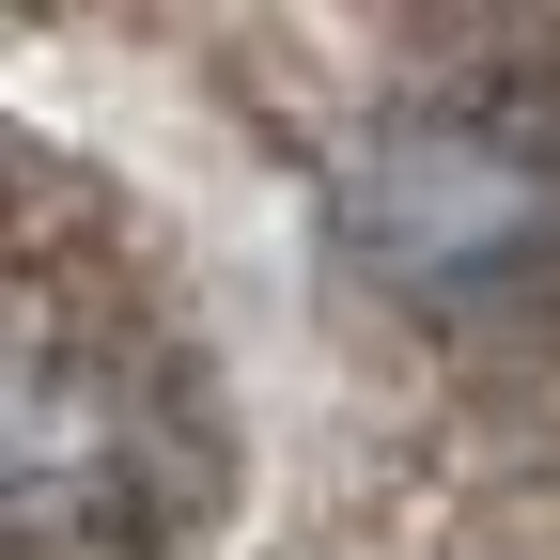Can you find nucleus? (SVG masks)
Returning a JSON list of instances; mask_svg holds the SVG:
<instances>
[{"instance_id":"nucleus-1","label":"nucleus","mask_w":560,"mask_h":560,"mask_svg":"<svg viewBox=\"0 0 560 560\" xmlns=\"http://www.w3.org/2000/svg\"><path fill=\"white\" fill-rule=\"evenodd\" d=\"M327 249L420 327H499L560 296V109L499 79H420L342 125Z\"/></svg>"},{"instance_id":"nucleus-2","label":"nucleus","mask_w":560,"mask_h":560,"mask_svg":"<svg viewBox=\"0 0 560 560\" xmlns=\"http://www.w3.org/2000/svg\"><path fill=\"white\" fill-rule=\"evenodd\" d=\"M0 514L16 560H125L156 529V420H140L125 359L32 327L16 374H0Z\"/></svg>"}]
</instances>
